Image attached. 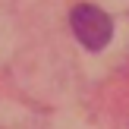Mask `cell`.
Returning a JSON list of instances; mask_svg holds the SVG:
<instances>
[{"mask_svg": "<svg viewBox=\"0 0 129 129\" xmlns=\"http://www.w3.org/2000/svg\"><path fill=\"white\" fill-rule=\"evenodd\" d=\"M69 25H73V35L79 38V44L88 47V50L107 47V41H110V35H113V19L107 16L104 10L91 6V3L73 6V13H69Z\"/></svg>", "mask_w": 129, "mask_h": 129, "instance_id": "obj_1", "label": "cell"}]
</instances>
